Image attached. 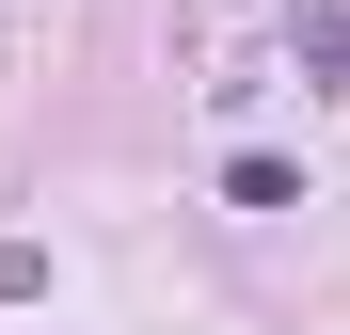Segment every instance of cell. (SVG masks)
I'll return each instance as SVG.
<instances>
[]
</instances>
